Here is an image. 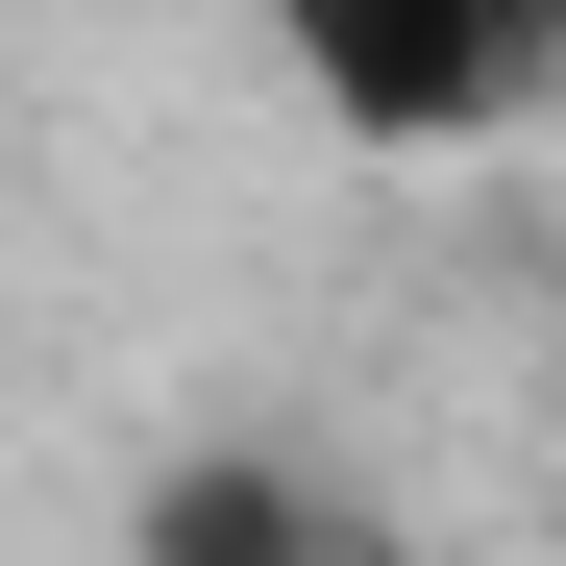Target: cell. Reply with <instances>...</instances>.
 <instances>
[{"mask_svg": "<svg viewBox=\"0 0 566 566\" xmlns=\"http://www.w3.org/2000/svg\"><path fill=\"white\" fill-rule=\"evenodd\" d=\"M247 25H271V74H296L345 148H468V124L542 99L566 0H247Z\"/></svg>", "mask_w": 566, "mask_h": 566, "instance_id": "1", "label": "cell"}]
</instances>
